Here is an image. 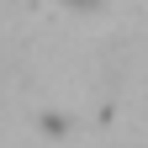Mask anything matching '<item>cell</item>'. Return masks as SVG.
<instances>
[{
	"instance_id": "1",
	"label": "cell",
	"mask_w": 148,
	"mask_h": 148,
	"mask_svg": "<svg viewBox=\"0 0 148 148\" xmlns=\"http://www.w3.org/2000/svg\"><path fill=\"white\" fill-rule=\"evenodd\" d=\"M64 5H74V11H101L106 0H64Z\"/></svg>"
}]
</instances>
